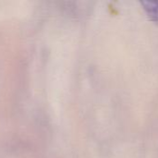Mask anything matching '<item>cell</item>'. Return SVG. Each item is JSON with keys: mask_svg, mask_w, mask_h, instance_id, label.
I'll return each instance as SVG.
<instances>
[{"mask_svg": "<svg viewBox=\"0 0 158 158\" xmlns=\"http://www.w3.org/2000/svg\"><path fill=\"white\" fill-rule=\"evenodd\" d=\"M143 8L148 14L149 18L153 20L158 22V1L157 2H142Z\"/></svg>", "mask_w": 158, "mask_h": 158, "instance_id": "6da1fadb", "label": "cell"}]
</instances>
